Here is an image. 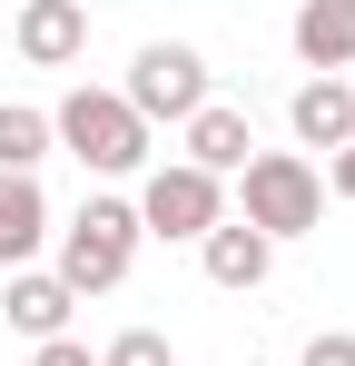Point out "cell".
<instances>
[{
    "label": "cell",
    "instance_id": "1",
    "mask_svg": "<svg viewBox=\"0 0 355 366\" xmlns=\"http://www.w3.org/2000/svg\"><path fill=\"white\" fill-rule=\"evenodd\" d=\"M50 139L79 159V169H99V179L148 169V119H138L118 89H69V99L50 109Z\"/></svg>",
    "mask_w": 355,
    "mask_h": 366
},
{
    "label": "cell",
    "instance_id": "2",
    "mask_svg": "<svg viewBox=\"0 0 355 366\" xmlns=\"http://www.w3.org/2000/svg\"><path fill=\"white\" fill-rule=\"evenodd\" d=\"M128 257H138V208L128 198H79V218L59 228V287L69 297H99V287H118L128 277Z\"/></svg>",
    "mask_w": 355,
    "mask_h": 366
},
{
    "label": "cell",
    "instance_id": "3",
    "mask_svg": "<svg viewBox=\"0 0 355 366\" xmlns=\"http://www.w3.org/2000/svg\"><path fill=\"white\" fill-rule=\"evenodd\" d=\"M237 198H247V228H257V238H306V228L326 218V179H316L296 149H257V159L237 169Z\"/></svg>",
    "mask_w": 355,
    "mask_h": 366
},
{
    "label": "cell",
    "instance_id": "4",
    "mask_svg": "<svg viewBox=\"0 0 355 366\" xmlns=\"http://www.w3.org/2000/svg\"><path fill=\"white\" fill-rule=\"evenodd\" d=\"M118 99H128L148 129H158V119L187 129L197 109H207V50H187V40H148V50L128 60V89H118Z\"/></svg>",
    "mask_w": 355,
    "mask_h": 366
},
{
    "label": "cell",
    "instance_id": "5",
    "mask_svg": "<svg viewBox=\"0 0 355 366\" xmlns=\"http://www.w3.org/2000/svg\"><path fill=\"white\" fill-rule=\"evenodd\" d=\"M217 218H227V179H207V169H187V159L148 169V188H138V238H207Z\"/></svg>",
    "mask_w": 355,
    "mask_h": 366
},
{
    "label": "cell",
    "instance_id": "6",
    "mask_svg": "<svg viewBox=\"0 0 355 366\" xmlns=\"http://www.w3.org/2000/svg\"><path fill=\"white\" fill-rule=\"evenodd\" d=\"M10 40H20L30 69H69L79 50H89V0H20Z\"/></svg>",
    "mask_w": 355,
    "mask_h": 366
},
{
    "label": "cell",
    "instance_id": "7",
    "mask_svg": "<svg viewBox=\"0 0 355 366\" xmlns=\"http://www.w3.org/2000/svg\"><path fill=\"white\" fill-rule=\"evenodd\" d=\"M197 257H207V287L247 297V287H267V267H277V238H257L247 218H217V228L197 238Z\"/></svg>",
    "mask_w": 355,
    "mask_h": 366
},
{
    "label": "cell",
    "instance_id": "8",
    "mask_svg": "<svg viewBox=\"0 0 355 366\" xmlns=\"http://www.w3.org/2000/svg\"><path fill=\"white\" fill-rule=\"evenodd\" d=\"M296 60L316 69V79H336V69H355V0H296Z\"/></svg>",
    "mask_w": 355,
    "mask_h": 366
},
{
    "label": "cell",
    "instance_id": "9",
    "mask_svg": "<svg viewBox=\"0 0 355 366\" xmlns=\"http://www.w3.org/2000/svg\"><path fill=\"white\" fill-rule=\"evenodd\" d=\"M247 159H257V129H247V109L207 99V109L187 119V169H207V179H237Z\"/></svg>",
    "mask_w": 355,
    "mask_h": 366
},
{
    "label": "cell",
    "instance_id": "10",
    "mask_svg": "<svg viewBox=\"0 0 355 366\" xmlns=\"http://www.w3.org/2000/svg\"><path fill=\"white\" fill-rule=\"evenodd\" d=\"M0 307H10V327H20V337H30V347H40V337H69V287H59L50 267H10V287H0Z\"/></svg>",
    "mask_w": 355,
    "mask_h": 366
},
{
    "label": "cell",
    "instance_id": "11",
    "mask_svg": "<svg viewBox=\"0 0 355 366\" xmlns=\"http://www.w3.org/2000/svg\"><path fill=\"white\" fill-rule=\"evenodd\" d=\"M40 238H50V198H40V179L0 169V267H30Z\"/></svg>",
    "mask_w": 355,
    "mask_h": 366
},
{
    "label": "cell",
    "instance_id": "12",
    "mask_svg": "<svg viewBox=\"0 0 355 366\" xmlns=\"http://www.w3.org/2000/svg\"><path fill=\"white\" fill-rule=\"evenodd\" d=\"M287 119H296L306 149H326V159H336V149L355 139V89H346V79H306V89L287 99Z\"/></svg>",
    "mask_w": 355,
    "mask_h": 366
},
{
    "label": "cell",
    "instance_id": "13",
    "mask_svg": "<svg viewBox=\"0 0 355 366\" xmlns=\"http://www.w3.org/2000/svg\"><path fill=\"white\" fill-rule=\"evenodd\" d=\"M50 149H59V139H50V109H0V169H20V179H30Z\"/></svg>",
    "mask_w": 355,
    "mask_h": 366
},
{
    "label": "cell",
    "instance_id": "14",
    "mask_svg": "<svg viewBox=\"0 0 355 366\" xmlns=\"http://www.w3.org/2000/svg\"><path fill=\"white\" fill-rule=\"evenodd\" d=\"M99 366H178V347L158 337V327H118L109 347H99Z\"/></svg>",
    "mask_w": 355,
    "mask_h": 366
},
{
    "label": "cell",
    "instance_id": "15",
    "mask_svg": "<svg viewBox=\"0 0 355 366\" xmlns=\"http://www.w3.org/2000/svg\"><path fill=\"white\" fill-rule=\"evenodd\" d=\"M296 366H355V337H346V327H326V337H316Z\"/></svg>",
    "mask_w": 355,
    "mask_h": 366
},
{
    "label": "cell",
    "instance_id": "16",
    "mask_svg": "<svg viewBox=\"0 0 355 366\" xmlns=\"http://www.w3.org/2000/svg\"><path fill=\"white\" fill-rule=\"evenodd\" d=\"M30 366H99V357H89L79 337H40V357H30Z\"/></svg>",
    "mask_w": 355,
    "mask_h": 366
},
{
    "label": "cell",
    "instance_id": "17",
    "mask_svg": "<svg viewBox=\"0 0 355 366\" xmlns=\"http://www.w3.org/2000/svg\"><path fill=\"white\" fill-rule=\"evenodd\" d=\"M326 188H336V198H355V139L336 149V159H326Z\"/></svg>",
    "mask_w": 355,
    "mask_h": 366
},
{
    "label": "cell",
    "instance_id": "18",
    "mask_svg": "<svg viewBox=\"0 0 355 366\" xmlns=\"http://www.w3.org/2000/svg\"><path fill=\"white\" fill-rule=\"evenodd\" d=\"M346 89H355V79H346Z\"/></svg>",
    "mask_w": 355,
    "mask_h": 366
},
{
    "label": "cell",
    "instance_id": "19",
    "mask_svg": "<svg viewBox=\"0 0 355 366\" xmlns=\"http://www.w3.org/2000/svg\"><path fill=\"white\" fill-rule=\"evenodd\" d=\"M247 366H257V357H247Z\"/></svg>",
    "mask_w": 355,
    "mask_h": 366
}]
</instances>
